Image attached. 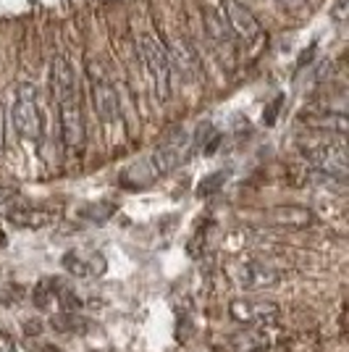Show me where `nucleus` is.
<instances>
[{
    "mask_svg": "<svg viewBox=\"0 0 349 352\" xmlns=\"http://www.w3.org/2000/svg\"><path fill=\"white\" fill-rule=\"evenodd\" d=\"M229 352H262L271 347V339L262 329H242L226 339Z\"/></svg>",
    "mask_w": 349,
    "mask_h": 352,
    "instance_id": "nucleus-13",
    "label": "nucleus"
},
{
    "mask_svg": "<svg viewBox=\"0 0 349 352\" xmlns=\"http://www.w3.org/2000/svg\"><path fill=\"white\" fill-rule=\"evenodd\" d=\"M289 11H294V14H300V11H305V8H310V3L307 0H281Z\"/></svg>",
    "mask_w": 349,
    "mask_h": 352,
    "instance_id": "nucleus-23",
    "label": "nucleus"
},
{
    "mask_svg": "<svg viewBox=\"0 0 349 352\" xmlns=\"http://www.w3.org/2000/svg\"><path fill=\"white\" fill-rule=\"evenodd\" d=\"M0 352H16L14 339L8 337V334H3V331H0Z\"/></svg>",
    "mask_w": 349,
    "mask_h": 352,
    "instance_id": "nucleus-24",
    "label": "nucleus"
},
{
    "mask_svg": "<svg viewBox=\"0 0 349 352\" xmlns=\"http://www.w3.org/2000/svg\"><path fill=\"white\" fill-rule=\"evenodd\" d=\"M271 219L281 223V226H294V229H302V226H310L313 223V213L307 208H297V206H281L276 210H271Z\"/></svg>",
    "mask_w": 349,
    "mask_h": 352,
    "instance_id": "nucleus-15",
    "label": "nucleus"
},
{
    "mask_svg": "<svg viewBox=\"0 0 349 352\" xmlns=\"http://www.w3.org/2000/svg\"><path fill=\"white\" fill-rule=\"evenodd\" d=\"M190 153H192V134H187L184 129H179V132L168 134V137L153 150V155H150V161H147V168H150L153 176H166V174H171L176 166H181V161H184Z\"/></svg>",
    "mask_w": 349,
    "mask_h": 352,
    "instance_id": "nucleus-4",
    "label": "nucleus"
},
{
    "mask_svg": "<svg viewBox=\"0 0 349 352\" xmlns=\"http://www.w3.org/2000/svg\"><path fill=\"white\" fill-rule=\"evenodd\" d=\"M139 56L145 60L147 72L155 82V95L160 100H168L171 98V79H174V72H171V63H168V53H166V45L155 40L153 34H142L139 37Z\"/></svg>",
    "mask_w": 349,
    "mask_h": 352,
    "instance_id": "nucleus-1",
    "label": "nucleus"
},
{
    "mask_svg": "<svg viewBox=\"0 0 349 352\" xmlns=\"http://www.w3.org/2000/svg\"><path fill=\"white\" fill-rule=\"evenodd\" d=\"M3 150H5V111L0 105V155H3Z\"/></svg>",
    "mask_w": 349,
    "mask_h": 352,
    "instance_id": "nucleus-25",
    "label": "nucleus"
},
{
    "mask_svg": "<svg viewBox=\"0 0 349 352\" xmlns=\"http://www.w3.org/2000/svg\"><path fill=\"white\" fill-rule=\"evenodd\" d=\"M310 126H318V129H326V132H336L344 134L347 132V118L344 113H323L320 118H307Z\"/></svg>",
    "mask_w": 349,
    "mask_h": 352,
    "instance_id": "nucleus-17",
    "label": "nucleus"
},
{
    "mask_svg": "<svg viewBox=\"0 0 349 352\" xmlns=\"http://www.w3.org/2000/svg\"><path fill=\"white\" fill-rule=\"evenodd\" d=\"M284 105V95H278L276 100H273V105L268 108V116H265V124H273L276 121V116H278V108Z\"/></svg>",
    "mask_w": 349,
    "mask_h": 352,
    "instance_id": "nucleus-22",
    "label": "nucleus"
},
{
    "mask_svg": "<svg viewBox=\"0 0 349 352\" xmlns=\"http://www.w3.org/2000/svg\"><path fill=\"white\" fill-rule=\"evenodd\" d=\"M50 326H53L56 331H60V334H85V331L92 329V321L82 318L79 313H63V310H60L58 316L50 318Z\"/></svg>",
    "mask_w": 349,
    "mask_h": 352,
    "instance_id": "nucleus-16",
    "label": "nucleus"
},
{
    "mask_svg": "<svg viewBox=\"0 0 349 352\" xmlns=\"http://www.w3.org/2000/svg\"><path fill=\"white\" fill-rule=\"evenodd\" d=\"M8 221L14 223L16 229H43L53 221L50 210L43 208H30V206H19L8 210Z\"/></svg>",
    "mask_w": 349,
    "mask_h": 352,
    "instance_id": "nucleus-14",
    "label": "nucleus"
},
{
    "mask_svg": "<svg viewBox=\"0 0 349 352\" xmlns=\"http://www.w3.org/2000/svg\"><path fill=\"white\" fill-rule=\"evenodd\" d=\"M229 279L239 287V289H247V292H260V289H271L281 281V271L276 265L265 263V261H239L226 268Z\"/></svg>",
    "mask_w": 349,
    "mask_h": 352,
    "instance_id": "nucleus-3",
    "label": "nucleus"
},
{
    "mask_svg": "<svg viewBox=\"0 0 349 352\" xmlns=\"http://www.w3.org/2000/svg\"><path fill=\"white\" fill-rule=\"evenodd\" d=\"M50 92H53V100L58 105L79 98L76 74H74L71 60L66 56H53V60H50Z\"/></svg>",
    "mask_w": 349,
    "mask_h": 352,
    "instance_id": "nucleus-11",
    "label": "nucleus"
},
{
    "mask_svg": "<svg viewBox=\"0 0 349 352\" xmlns=\"http://www.w3.org/2000/svg\"><path fill=\"white\" fill-rule=\"evenodd\" d=\"M305 158L323 179H334V182L347 179V150L341 142H320L307 150Z\"/></svg>",
    "mask_w": 349,
    "mask_h": 352,
    "instance_id": "nucleus-5",
    "label": "nucleus"
},
{
    "mask_svg": "<svg viewBox=\"0 0 349 352\" xmlns=\"http://www.w3.org/2000/svg\"><path fill=\"white\" fill-rule=\"evenodd\" d=\"M226 176H229V171H216V174L205 176L203 182H200V187H197V195H200V197H210V195H216V192L226 184Z\"/></svg>",
    "mask_w": 349,
    "mask_h": 352,
    "instance_id": "nucleus-19",
    "label": "nucleus"
},
{
    "mask_svg": "<svg viewBox=\"0 0 349 352\" xmlns=\"http://www.w3.org/2000/svg\"><path fill=\"white\" fill-rule=\"evenodd\" d=\"M32 297H34V305L37 308L47 310L53 302H56V289H53V279H43L37 287H34V292H32Z\"/></svg>",
    "mask_w": 349,
    "mask_h": 352,
    "instance_id": "nucleus-18",
    "label": "nucleus"
},
{
    "mask_svg": "<svg viewBox=\"0 0 349 352\" xmlns=\"http://www.w3.org/2000/svg\"><path fill=\"white\" fill-rule=\"evenodd\" d=\"M116 213V206H105V203H100V206H89L82 210V216L89 221H95V223H102V221H108L111 216Z\"/></svg>",
    "mask_w": 349,
    "mask_h": 352,
    "instance_id": "nucleus-20",
    "label": "nucleus"
},
{
    "mask_svg": "<svg viewBox=\"0 0 349 352\" xmlns=\"http://www.w3.org/2000/svg\"><path fill=\"white\" fill-rule=\"evenodd\" d=\"M60 140L69 153H82L85 142H87V129H85V113H82V103L79 98H74L69 103H60Z\"/></svg>",
    "mask_w": 349,
    "mask_h": 352,
    "instance_id": "nucleus-8",
    "label": "nucleus"
},
{
    "mask_svg": "<svg viewBox=\"0 0 349 352\" xmlns=\"http://www.w3.org/2000/svg\"><path fill=\"white\" fill-rule=\"evenodd\" d=\"M166 53H168V63H171V72H176L184 82H200L203 79V60L200 53L194 50V45L187 37H174L171 43L166 45Z\"/></svg>",
    "mask_w": 349,
    "mask_h": 352,
    "instance_id": "nucleus-7",
    "label": "nucleus"
},
{
    "mask_svg": "<svg viewBox=\"0 0 349 352\" xmlns=\"http://www.w3.org/2000/svg\"><path fill=\"white\" fill-rule=\"evenodd\" d=\"M221 16H226V30L239 43H258L262 37L260 21L239 0H221Z\"/></svg>",
    "mask_w": 349,
    "mask_h": 352,
    "instance_id": "nucleus-6",
    "label": "nucleus"
},
{
    "mask_svg": "<svg viewBox=\"0 0 349 352\" xmlns=\"http://www.w3.org/2000/svg\"><path fill=\"white\" fill-rule=\"evenodd\" d=\"M32 352H58V350H56L53 344H37V347H34Z\"/></svg>",
    "mask_w": 349,
    "mask_h": 352,
    "instance_id": "nucleus-27",
    "label": "nucleus"
},
{
    "mask_svg": "<svg viewBox=\"0 0 349 352\" xmlns=\"http://www.w3.org/2000/svg\"><path fill=\"white\" fill-rule=\"evenodd\" d=\"M60 263L76 279H95V276H102L108 268L105 255L95 250H69Z\"/></svg>",
    "mask_w": 349,
    "mask_h": 352,
    "instance_id": "nucleus-12",
    "label": "nucleus"
},
{
    "mask_svg": "<svg viewBox=\"0 0 349 352\" xmlns=\"http://www.w3.org/2000/svg\"><path fill=\"white\" fill-rule=\"evenodd\" d=\"M234 321L252 323V326H271L278 321L281 308L271 300H234L229 308Z\"/></svg>",
    "mask_w": 349,
    "mask_h": 352,
    "instance_id": "nucleus-10",
    "label": "nucleus"
},
{
    "mask_svg": "<svg viewBox=\"0 0 349 352\" xmlns=\"http://www.w3.org/2000/svg\"><path fill=\"white\" fill-rule=\"evenodd\" d=\"M24 297V287L19 284H8V287H0V302L3 305H14Z\"/></svg>",
    "mask_w": 349,
    "mask_h": 352,
    "instance_id": "nucleus-21",
    "label": "nucleus"
},
{
    "mask_svg": "<svg viewBox=\"0 0 349 352\" xmlns=\"http://www.w3.org/2000/svg\"><path fill=\"white\" fill-rule=\"evenodd\" d=\"M32 331H34V334H40V323L34 321V323H27V334H32Z\"/></svg>",
    "mask_w": 349,
    "mask_h": 352,
    "instance_id": "nucleus-28",
    "label": "nucleus"
},
{
    "mask_svg": "<svg viewBox=\"0 0 349 352\" xmlns=\"http://www.w3.org/2000/svg\"><path fill=\"white\" fill-rule=\"evenodd\" d=\"M11 113H14V129L19 132L21 140L37 142L43 137V113H40V105H37V89L32 85L19 87Z\"/></svg>",
    "mask_w": 349,
    "mask_h": 352,
    "instance_id": "nucleus-2",
    "label": "nucleus"
},
{
    "mask_svg": "<svg viewBox=\"0 0 349 352\" xmlns=\"http://www.w3.org/2000/svg\"><path fill=\"white\" fill-rule=\"evenodd\" d=\"M16 197V187H3L0 184V203H8V200H14Z\"/></svg>",
    "mask_w": 349,
    "mask_h": 352,
    "instance_id": "nucleus-26",
    "label": "nucleus"
},
{
    "mask_svg": "<svg viewBox=\"0 0 349 352\" xmlns=\"http://www.w3.org/2000/svg\"><path fill=\"white\" fill-rule=\"evenodd\" d=\"M5 245H8V236L0 232V248H5Z\"/></svg>",
    "mask_w": 349,
    "mask_h": 352,
    "instance_id": "nucleus-29",
    "label": "nucleus"
},
{
    "mask_svg": "<svg viewBox=\"0 0 349 352\" xmlns=\"http://www.w3.org/2000/svg\"><path fill=\"white\" fill-rule=\"evenodd\" d=\"M89 76H92V105H95L98 118L105 121V124L118 121L121 105H118V92L113 87V82L102 72H98L92 63H89Z\"/></svg>",
    "mask_w": 349,
    "mask_h": 352,
    "instance_id": "nucleus-9",
    "label": "nucleus"
}]
</instances>
